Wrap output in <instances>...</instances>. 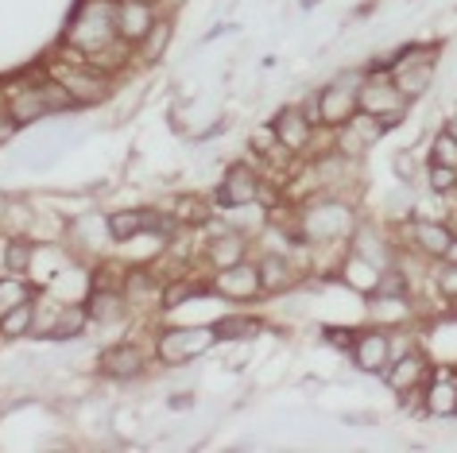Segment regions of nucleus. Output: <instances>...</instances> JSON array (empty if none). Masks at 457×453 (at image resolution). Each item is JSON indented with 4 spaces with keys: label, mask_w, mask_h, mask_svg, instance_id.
I'll list each match as a JSON object with an SVG mask.
<instances>
[{
    "label": "nucleus",
    "mask_w": 457,
    "mask_h": 453,
    "mask_svg": "<svg viewBox=\"0 0 457 453\" xmlns=\"http://www.w3.org/2000/svg\"><path fill=\"white\" fill-rule=\"evenodd\" d=\"M66 43L74 47L78 59L97 62L105 51L120 43L117 36V4L112 0H86L74 16V28L66 31Z\"/></svg>",
    "instance_id": "obj_1"
},
{
    "label": "nucleus",
    "mask_w": 457,
    "mask_h": 453,
    "mask_svg": "<svg viewBox=\"0 0 457 453\" xmlns=\"http://www.w3.org/2000/svg\"><path fill=\"white\" fill-rule=\"evenodd\" d=\"M407 105H411V101L399 94V86L392 82V74H387V70H384V74H380V70H369V74H364V82H361V89H357V109L380 120L384 132L395 128V124H403Z\"/></svg>",
    "instance_id": "obj_2"
},
{
    "label": "nucleus",
    "mask_w": 457,
    "mask_h": 453,
    "mask_svg": "<svg viewBox=\"0 0 457 453\" xmlns=\"http://www.w3.org/2000/svg\"><path fill=\"white\" fill-rule=\"evenodd\" d=\"M353 233V210L345 202L322 198L303 210L299 218V241L303 244H337Z\"/></svg>",
    "instance_id": "obj_3"
},
{
    "label": "nucleus",
    "mask_w": 457,
    "mask_h": 453,
    "mask_svg": "<svg viewBox=\"0 0 457 453\" xmlns=\"http://www.w3.org/2000/svg\"><path fill=\"white\" fill-rule=\"evenodd\" d=\"M51 78L66 89V94H71L74 109L101 105V101L109 97V74L97 70V66H89L86 59H78V54H71L66 62H54L51 66Z\"/></svg>",
    "instance_id": "obj_4"
},
{
    "label": "nucleus",
    "mask_w": 457,
    "mask_h": 453,
    "mask_svg": "<svg viewBox=\"0 0 457 453\" xmlns=\"http://www.w3.org/2000/svg\"><path fill=\"white\" fill-rule=\"evenodd\" d=\"M210 345H217V334L213 325H202V330H167L163 337H159L155 353L163 365H187V360H194L198 353H205Z\"/></svg>",
    "instance_id": "obj_5"
},
{
    "label": "nucleus",
    "mask_w": 457,
    "mask_h": 453,
    "mask_svg": "<svg viewBox=\"0 0 457 453\" xmlns=\"http://www.w3.org/2000/svg\"><path fill=\"white\" fill-rule=\"evenodd\" d=\"M264 198V178H260L253 167H245V163H233L225 171V183L217 186V202L228 210H248V206H256V202Z\"/></svg>",
    "instance_id": "obj_6"
},
{
    "label": "nucleus",
    "mask_w": 457,
    "mask_h": 453,
    "mask_svg": "<svg viewBox=\"0 0 457 453\" xmlns=\"http://www.w3.org/2000/svg\"><path fill=\"white\" fill-rule=\"evenodd\" d=\"M213 291L221 294V299H233V302H248L256 299L260 291V268L256 264H228V268H217V279H213Z\"/></svg>",
    "instance_id": "obj_7"
},
{
    "label": "nucleus",
    "mask_w": 457,
    "mask_h": 453,
    "mask_svg": "<svg viewBox=\"0 0 457 453\" xmlns=\"http://www.w3.org/2000/svg\"><path fill=\"white\" fill-rule=\"evenodd\" d=\"M384 136V124L369 117V112H353V117L337 128V147H341V155H364L369 147H376V140Z\"/></svg>",
    "instance_id": "obj_8"
},
{
    "label": "nucleus",
    "mask_w": 457,
    "mask_h": 453,
    "mask_svg": "<svg viewBox=\"0 0 457 453\" xmlns=\"http://www.w3.org/2000/svg\"><path fill=\"white\" fill-rule=\"evenodd\" d=\"M353 112H357V86L345 82H329L326 89H318V120L329 124V128H341Z\"/></svg>",
    "instance_id": "obj_9"
},
{
    "label": "nucleus",
    "mask_w": 457,
    "mask_h": 453,
    "mask_svg": "<svg viewBox=\"0 0 457 453\" xmlns=\"http://www.w3.org/2000/svg\"><path fill=\"white\" fill-rule=\"evenodd\" d=\"M152 28H155L152 0H117V36L129 47H140Z\"/></svg>",
    "instance_id": "obj_10"
},
{
    "label": "nucleus",
    "mask_w": 457,
    "mask_h": 453,
    "mask_svg": "<svg viewBox=\"0 0 457 453\" xmlns=\"http://www.w3.org/2000/svg\"><path fill=\"white\" fill-rule=\"evenodd\" d=\"M353 360H357L361 372H384L392 365V342H387V330H361L353 337Z\"/></svg>",
    "instance_id": "obj_11"
},
{
    "label": "nucleus",
    "mask_w": 457,
    "mask_h": 453,
    "mask_svg": "<svg viewBox=\"0 0 457 453\" xmlns=\"http://www.w3.org/2000/svg\"><path fill=\"white\" fill-rule=\"evenodd\" d=\"M271 128H276V140H279V147L283 152H306L311 147V140H314V120L306 117L303 109H283L276 120H271Z\"/></svg>",
    "instance_id": "obj_12"
},
{
    "label": "nucleus",
    "mask_w": 457,
    "mask_h": 453,
    "mask_svg": "<svg viewBox=\"0 0 457 453\" xmlns=\"http://www.w3.org/2000/svg\"><path fill=\"white\" fill-rule=\"evenodd\" d=\"M384 380L392 391H415L419 383H430V365L422 353H403L384 368Z\"/></svg>",
    "instance_id": "obj_13"
},
{
    "label": "nucleus",
    "mask_w": 457,
    "mask_h": 453,
    "mask_svg": "<svg viewBox=\"0 0 457 453\" xmlns=\"http://www.w3.org/2000/svg\"><path fill=\"white\" fill-rule=\"evenodd\" d=\"M407 236H411V244H415L419 252H427L434 259H442L445 252H450V244H453V233L445 229L442 221H427V218L411 221L407 225Z\"/></svg>",
    "instance_id": "obj_14"
},
{
    "label": "nucleus",
    "mask_w": 457,
    "mask_h": 453,
    "mask_svg": "<svg viewBox=\"0 0 457 453\" xmlns=\"http://www.w3.org/2000/svg\"><path fill=\"white\" fill-rule=\"evenodd\" d=\"M256 268H260V287L268 294L287 291V287H295V279H299V271H295L287 252H264V259H260Z\"/></svg>",
    "instance_id": "obj_15"
},
{
    "label": "nucleus",
    "mask_w": 457,
    "mask_h": 453,
    "mask_svg": "<svg viewBox=\"0 0 457 453\" xmlns=\"http://www.w3.org/2000/svg\"><path fill=\"white\" fill-rule=\"evenodd\" d=\"M101 372L105 376H112V380H132V376H140L144 372V353L136 345H112V349H105L101 353Z\"/></svg>",
    "instance_id": "obj_16"
},
{
    "label": "nucleus",
    "mask_w": 457,
    "mask_h": 453,
    "mask_svg": "<svg viewBox=\"0 0 457 453\" xmlns=\"http://www.w3.org/2000/svg\"><path fill=\"white\" fill-rule=\"evenodd\" d=\"M430 415H457V372H430V388L422 391Z\"/></svg>",
    "instance_id": "obj_17"
},
{
    "label": "nucleus",
    "mask_w": 457,
    "mask_h": 453,
    "mask_svg": "<svg viewBox=\"0 0 457 453\" xmlns=\"http://www.w3.org/2000/svg\"><path fill=\"white\" fill-rule=\"evenodd\" d=\"M248 252V241L241 233H221L217 241H210V248H205V256H210L213 268H228V264H241Z\"/></svg>",
    "instance_id": "obj_18"
},
{
    "label": "nucleus",
    "mask_w": 457,
    "mask_h": 453,
    "mask_svg": "<svg viewBox=\"0 0 457 453\" xmlns=\"http://www.w3.org/2000/svg\"><path fill=\"white\" fill-rule=\"evenodd\" d=\"M380 276H384V268H376L372 259H364L357 252L345 259V283H353V287L364 291V294H376V287H380Z\"/></svg>",
    "instance_id": "obj_19"
},
{
    "label": "nucleus",
    "mask_w": 457,
    "mask_h": 453,
    "mask_svg": "<svg viewBox=\"0 0 457 453\" xmlns=\"http://www.w3.org/2000/svg\"><path fill=\"white\" fill-rule=\"evenodd\" d=\"M36 330V302H20L8 314H0V337L12 342V337H28Z\"/></svg>",
    "instance_id": "obj_20"
},
{
    "label": "nucleus",
    "mask_w": 457,
    "mask_h": 453,
    "mask_svg": "<svg viewBox=\"0 0 457 453\" xmlns=\"http://www.w3.org/2000/svg\"><path fill=\"white\" fill-rule=\"evenodd\" d=\"M20 302H31V283L28 276H0V314H8L12 307H20Z\"/></svg>",
    "instance_id": "obj_21"
},
{
    "label": "nucleus",
    "mask_w": 457,
    "mask_h": 453,
    "mask_svg": "<svg viewBox=\"0 0 457 453\" xmlns=\"http://www.w3.org/2000/svg\"><path fill=\"white\" fill-rule=\"evenodd\" d=\"M31 259H36V244L31 241H4V271L12 276H31Z\"/></svg>",
    "instance_id": "obj_22"
},
{
    "label": "nucleus",
    "mask_w": 457,
    "mask_h": 453,
    "mask_svg": "<svg viewBox=\"0 0 457 453\" xmlns=\"http://www.w3.org/2000/svg\"><path fill=\"white\" fill-rule=\"evenodd\" d=\"M213 334H217V342H241V337L260 334V322L256 318H221V322H213Z\"/></svg>",
    "instance_id": "obj_23"
},
{
    "label": "nucleus",
    "mask_w": 457,
    "mask_h": 453,
    "mask_svg": "<svg viewBox=\"0 0 457 453\" xmlns=\"http://www.w3.org/2000/svg\"><path fill=\"white\" fill-rule=\"evenodd\" d=\"M430 163H445V167H453V171H457V136H450V132H438V136H434Z\"/></svg>",
    "instance_id": "obj_24"
},
{
    "label": "nucleus",
    "mask_w": 457,
    "mask_h": 453,
    "mask_svg": "<svg viewBox=\"0 0 457 453\" xmlns=\"http://www.w3.org/2000/svg\"><path fill=\"white\" fill-rule=\"evenodd\" d=\"M430 190H438V194H450V190H457V171L453 167H445V163H430Z\"/></svg>",
    "instance_id": "obj_25"
},
{
    "label": "nucleus",
    "mask_w": 457,
    "mask_h": 453,
    "mask_svg": "<svg viewBox=\"0 0 457 453\" xmlns=\"http://www.w3.org/2000/svg\"><path fill=\"white\" fill-rule=\"evenodd\" d=\"M434 283H438V291L445 294V299H457V264L453 259H445V264L434 271Z\"/></svg>",
    "instance_id": "obj_26"
},
{
    "label": "nucleus",
    "mask_w": 457,
    "mask_h": 453,
    "mask_svg": "<svg viewBox=\"0 0 457 453\" xmlns=\"http://www.w3.org/2000/svg\"><path fill=\"white\" fill-rule=\"evenodd\" d=\"M167 39H170V28H167V24H159V20H155V28L147 31V39L140 43V51L147 54V59H155V54H159V47H163Z\"/></svg>",
    "instance_id": "obj_27"
},
{
    "label": "nucleus",
    "mask_w": 457,
    "mask_h": 453,
    "mask_svg": "<svg viewBox=\"0 0 457 453\" xmlns=\"http://www.w3.org/2000/svg\"><path fill=\"white\" fill-rule=\"evenodd\" d=\"M276 147H279V140H276V128H271V124H264V128L253 132V152L256 155H271Z\"/></svg>",
    "instance_id": "obj_28"
},
{
    "label": "nucleus",
    "mask_w": 457,
    "mask_h": 453,
    "mask_svg": "<svg viewBox=\"0 0 457 453\" xmlns=\"http://www.w3.org/2000/svg\"><path fill=\"white\" fill-rule=\"evenodd\" d=\"M442 259H453V264H457V236H453V244H450V252H445Z\"/></svg>",
    "instance_id": "obj_29"
}]
</instances>
